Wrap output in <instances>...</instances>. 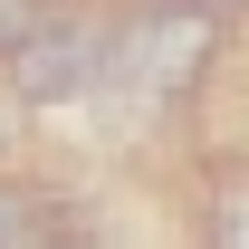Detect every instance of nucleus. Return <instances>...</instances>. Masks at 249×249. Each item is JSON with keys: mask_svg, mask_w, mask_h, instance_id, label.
Returning <instances> with one entry per match:
<instances>
[{"mask_svg": "<svg viewBox=\"0 0 249 249\" xmlns=\"http://www.w3.org/2000/svg\"><path fill=\"white\" fill-rule=\"evenodd\" d=\"M201 48H211V19H192V10H154V19L115 29L106 87H115V96H144V106H163V96H182V87H192Z\"/></svg>", "mask_w": 249, "mask_h": 249, "instance_id": "obj_1", "label": "nucleus"}, {"mask_svg": "<svg viewBox=\"0 0 249 249\" xmlns=\"http://www.w3.org/2000/svg\"><path fill=\"white\" fill-rule=\"evenodd\" d=\"M106 58H115V29H77V19H58V29H29L19 48H10V87L38 96V106H58V96L106 87Z\"/></svg>", "mask_w": 249, "mask_h": 249, "instance_id": "obj_2", "label": "nucleus"}, {"mask_svg": "<svg viewBox=\"0 0 249 249\" xmlns=\"http://www.w3.org/2000/svg\"><path fill=\"white\" fill-rule=\"evenodd\" d=\"M220 249H249V192L220 201Z\"/></svg>", "mask_w": 249, "mask_h": 249, "instance_id": "obj_3", "label": "nucleus"}, {"mask_svg": "<svg viewBox=\"0 0 249 249\" xmlns=\"http://www.w3.org/2000/svg\"><path fill=\"white\" fill-rule=\"evenodd\" d=\"M154 10H192V19H230L240 0H154Z\"/></svg>", "mask_w": 249, "mask_h": 249, "instance_id": "obj_4", "label": "nucleus"}]
</instances>
